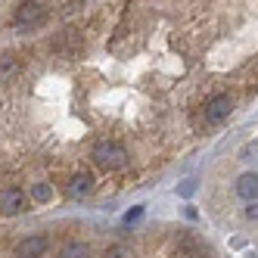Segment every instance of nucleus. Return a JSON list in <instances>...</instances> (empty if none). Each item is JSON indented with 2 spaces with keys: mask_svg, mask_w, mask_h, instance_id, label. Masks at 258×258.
<instances>
[{
  "mask_svg": "<svg viewBox=\"0 0 258 258\" xmlns=\"http://www.w3.org/2000/svg\"><path fill=\"white\" fill-rule=\"evenodd\" d=\"M94 162L100 165V168H124L127 165V153H124V146L121 143H112V140H106L100 143L97 150H94Z\"/></svg>",
  "mask_w": 258,
  "mask_h": 258,
  "instance_id": "1",
  "label": "nucleus"
},
{
  "mask_svg": "<svg viewBox=\"0 0 258 258\" xmlns=\"http://www.w3.org/2000/svg\"><path fill=\"white\" fill-rule=\"evenodd\" d=\"M230 109H233L230 97H215V100L206 106V121H209V124H218V121H224V118L230 115Z\"/></svg>",
  "mask_w": 258,
  "mask_h": 258,
  "instance_id": "2",
  "label": "nucleus"
},
{
  "mask_svg": "<svg viewBox=\"0 0 258 258\" xmlns=\"http://www.w3.org/2000/svg\"><path fill=\"white\" fill-rule=\"evenodd\" d=\"M28 206V196L22 193V190H4V196H0V209H4L7 215H19L22 209Z\"/></svg>",
  "mask_w": 258,
  "mask_h": 258,
  "instance_id": "3",
  "label": "nucleus"
},
{
  "mask_svg": "<svg viewBox=\"0 0 258 258\" xmlns=\"http://www.w3.org/2000/svg\"><path fill=\"white\" fill-rule=\"evenodd\" d=\"M44 252H47V236H28L19 243V249H16L19 258H41Z\"/></svg>",
  "mask_w": 258,
  "mask_h": 258,
  "instance_id": "4",
  "label": "nucleus"
},
{
  "mask_svg": "<svg viewBox=\"0 0 258 258\" xmlns=\"http://www.w3.org/2000/svg\"><path fill=\"white\" fill-rule=\"evenodd\" d=\"M44 19V10L38 7V4H25V7H19V13H16V25H38Z\"/></svg>",
  "mask_w": 258,
  "mask_h": 258,
  "instance_id": "5",
  "label": "nucleus"
},
{
  "mask_svg": "<svg viewBox=\"0 0 258 258\" xmlns=\"http://www.w3.org/2000/svg\"><path fill=\"white\" fill-rule=\"evenodd\" d=\"M255 190H258V177H255V171L239 177V183H236V193L243 196L246 202H255Z\"/></svg>",
  "mask_w": 258,
  "mask_h": 258,
  "instance_id": "6",
  "label": "nucleus"
},
{
  "mask_svg": "<svg viewBox=\"0 0 258 258\" xmlns=\"http://www.w3.org/2000/svg\"><path fill=\"white\" fill-rule=\"evenodd\" d=\"M90 187H94V177L90 174H75L72 183H69V193L72 196H84V193H90Z\"/></svg>",
  "mask_w": 258,
  "mask_h": 258,
  "instance_id": "7",
  "label": "nucleus"
},
{
  "mask_svg": "<svg viewBox=\"0 0 258 258\" xmlns=\"http://www.w3.org/2000/svg\"><path fill=\"white\" fill-rule=\"evenodd\" d=\"M31 199L34 202H50L53 199V187H50V183H34V187H31Z\"/></svg>",
  "mask_w": 258,
  "mask_h": 258,
  "instance_id": "8",
  "label": "nucleus"
},
{
  "mask_svg": "<svg viewBox=\"0 0 258 258\" xmlns=\"http://www.w3.org/2000/svg\"><path fill=\"white\" fill-rule=\"evenodd\" d=\"M90 252H87V246L84 243H69L66 249H62V255L59 258H87Z\"/></svg>",
  "mask_w": 258,
  "mask_h": 258,
  "instance_id": "9",
  "label": "nucleus"
},
{
  "mask_svg": "<svg viewBox=\"0 0 258 258\" xmlns=\"http://www.w3.org/2000/svg\"><path fill=\"white\" fill-rule=\"evenodd\" d=\"M13 72H16V59L13 56H0V84H4Z\"/></svg>",
  "mask_w": 258,
  "mask_h": 258,
  "instance_id": "10",
  "label": "nucleus"
},
{
  "mask_svg": "<svg viewBox=\"0 0 258 258\" xmlns=\"http://www.w3.org/2000/svg\"><path fill=\"white\" fill-rule=\"evenodd\" d=\"M106 258H134V252L118 243V246H109V249H106Z\"/></svg>",
  "mask_w": 258,
  "mask_h": 258,
  "instance_id": "11",
  "label": "nucleus"
},
{
  "mask_svg": "<svg viewBox=\"0 0 258 258\" xmlns=\"http://www.w3.org/2000/svg\"><path fill=\"white\" fill-rule=\"evenodd\" d=\"M140 218H143V206H137V209L127 212V215H124V224H134V221H140Z\"/></svg>",
  "mask_w": 258,
  "mask_h": 258,
  "instance_id": "12",
  "label": "nucleus"
},
{
  "mask_svg": "<svg viewBox=\"0 0 258 258\" xmlns=\"http://www.w3.org/2000/svg\"><path fill=\"white\" fill-rule=\"evenodd\" d=\"M193 190H196V183H193V180H187V183L180 187V193H183V196H193Z\"/></svg>",
  "mask_w": 258,
  "mask_h": 258,
  "instance_id": "13",
  "label": "nucleus"
},
{
  "mask_svg": "<svg viewBox=\"0 0 258 258\" xmlns=\"http://www.w3.org/2000/svg\"><path fill=\"white\" fill-rule=\"evenodd\" d=\"M255 215H258V212H255V202H249V209H246V218H252V221H255Z\"/></svg>",
  "mask_w": 258,
  "mask_h": 258,
  "instance_id": "14",
  "label": "nucleus"
}]
</instances>
